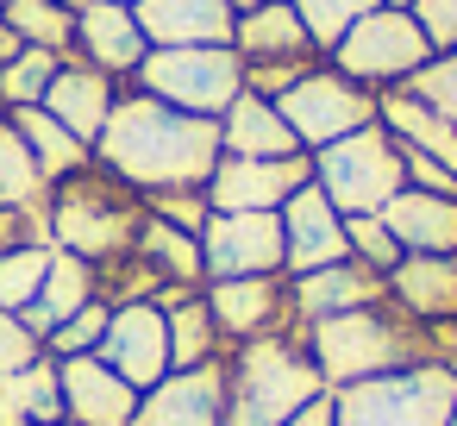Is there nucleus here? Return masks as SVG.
Segmentation results:
<instances>
[{
  "label": "nucleus",
  "mask_w": 457,
  "mask_h": 426,
  "mask_svg": "<svg viewBox=\"0 0 457 426\" xmlns=\"http://www.w3.org/2000/svg\"><path fill=\"white\" fill-rule=\"evenodd\" d=\"M13 120V132L26 138V151L38 157V170L51 176V182H63L70 170H82V163H95V145H82L63 120H51L45 107H13L7 113Z\"/></svg>",
  "instance_id": "obj_30"
},
{
  "label": "nucleus",
  "mask_w": 457,
  "mask_h": 426,
  "mask_svg": "<svg viewBox=\"0 0 457 426\" xmlns=\"http://www.w3.org/2000/svg\"><path fill=\"white\" fill-rule=\"evenodd\" d=\"M63 420V382H57V357H38L26 370L0 376V426H51Z\"/></svg>",
  "instance_id": "obj_28"
},
{
  "label": "nucleus",
  "mask_w": 457,
  "mask_h": 426,
  "mask_svg": "<svg viewBox=\"0 0 457 426\" xmlns=\"http://www.w3.org/2000/svg\"><path fill=\"white\" fill-rule=\"evenodd\" d=\"M107 320H113V307L95 295L82 313H70L51 338H45V357H88V351H101V338H107Z\"/></svg>",
  "instance_id": "obj_36"
},
{
  "label": "nucleus",
  "mask_w": 457,
  "mask_h": 426,
  "mask_svg": "<svg viewBox=\"0 0 457 426\" xmlns=\"http://www.w3.org/2000/svg\"><path fill=\"white\" fill-rule=\"evenodd\" d=\"M51 245V207H0V251Z\"/></svg>",
  "instance_id": "obj_40"
},
{
  "label": "nucleus",
  "mask_w": 457,
  "mask_h": 426,
  "mask_svg": "<svg viewBox=\"0 0 457 426\" xmlns=\"http://www.w3.org/2000/svg\"><path fill=\"white\" fill-rule=\"evenodd\" d=\"M201 295H207V307H213V320H220L226 351H232V345H251V338H270V332H288V326H295L288 276H226V282H207Z\"/></svg>",
  "instance_id": "obj_12"
},
{
  "label": "nucleus",
  "mask_w": 457,
  "mask_h": 426,
  "mask_svg": "<svg viewBox=\"0 0 457 426\" xmlns=\"http://www.w3.org/2000/svg\"><path fill=\"white\" fill-rule=\"evenodd\" d=\"M320 63H326V57H320ZM307 70H313V63H245V88L263 95V101H282Z\"/></svg>",
  "instance_id": "obj_42"
},
{
  "label": "nucleus",
  "mask_w": 457,
  "mask_h": 426,
  "mask_svg": "<svg viewBox=\"0 0 457 426\" xmlns=\"http://www.w3.org/2000/svg\"><path fill=\"white\" fill-rule=\"evenodd\" d=\"M451 426H457V401H451Z\"/></svg>",
  "instance_id": "obj_50"
},
{
  "label": "nucleus",
  "mask_w": 457,
  "mask_h": 426,
  "mask_svg": "<svg viewBox=\"0 0 457 426\" xmlns=\"http://www.w3.org/2000/svg\"><path fill=\"white\" fill-rule=\"evenodd\" d=\"M451 401H457V370L413 363L332 388V426H451Z\"/></svg>",
  "instance_id": "obj_5"
},
{
  "label": "nucleus",
  "mask_w": 457,
  "mask_h": 426,
  "mask_svg": "<svg viewBox=\"0 0 457 426\" xmlns=\"http://www.w3.org/2000/svg\"><path fill=\"white\" fill-rule=\"evenodd\" d=\"M432 57H438V51H432V38L420 32V20H413L407 7H376V13H363V20L326 51L332 70H345L351 82H363V88H376V95L407 88L413 70L432 63Z\"/></svg>",
  "instance_id": "obj_8"
},
{
  "label": "nucleus",
  "mask_w": 457,
  "mask_h": 426,
  "mask_svg": "<svg viewBox=\"0 0 457 426\" xmlns=\"http://www.w3.org/2000/svg\"><path fill=\"white\" fill-rule=\"evenodd\" d=\"M232 7H238V13H251V7H257V0H232Z\"/></svg>",
  "instance_id": "obj_48"
},
{
  "label": "nucleus",
  "mask_w": 457,
  "mask_h": 426,
  "mask_svg": "<svg viewBox=\"0 0 457 426\" xmlns=\"http://www.w3.org/2000/svg\"><path fill=\"white\" fill-rule=\"evenodd\" d=\"M276 107H282V120H288V132H295L301 151H326V145H338V138L376 126L382 95L363 88V82H351V76L332 70V63H313V70H307Z\"/></svg>",
  "instance_id": "obj_9"
},
{
  "label": "nucleus",
  "mask_w": 457,
  "mask_h": 426,
  "mask_svg": "<svg viewBox=\"0 0 457 426\" xmlns=\"http://www.w3.org/2000/svg\"><path fill=\"white\" fill-rule=\"evenodd\" d=\"M138 26L151 45H232V0H138Z\"/></svg>",
  "instance_id": "obj_22"
},
{
  "label": "nucleus",
  "mask_w": 457,
  "mask_h": 426,
  "mask_svg": "<svg viewBox=\"0 0 457 426\" xmlns=\"http://www.w3.org/2000/svg\"><path fill=\"white\" fill-rule=\"evenodd\" d=\"M0 207H51V176L38 170L7 113H0Z\"/></svg>",
  "instance_id": "obj_31"
},
{
  "label": "nucleus",
  "mask_w": 457,
  "mask_h": 426,
  "mask_svg": "<svg viewBox=\"0 0 457 426\" xmlns=\"http://www.w3.org/2000/svg\"><path fill=\"white\" fill-rule=\"evenodd\" d=\"M132 426H226V357L170 370L163 382H151L138 395Z\"/></svg>",
  "instance_id": "obj_14"
},
{
  "label": "nucleus",
  "mask_w": 457,
  "mask_h": 426,
  "mask_svg": "<svg viewBox=\"0 0 457 426\" xmlns=\"http://www.w3.org/2000/svg\"><path fill=\"white\" fill-rule=\"evenodd\" d=\"M407 13L420 20V32L432 38V51H457V0H413Z\"/></svg>",
  "instance_id": "obj_43"
},
{
  "label": "nucleus",
  "mask_w": 457,
  "mask_h": 426,
  "mask_svg": "<svg viewBox=\"0 0 457 426\" xmlns=\"http://www.w3.org/2000/svg\"><path fill=\"white\" fill-rule=\"evenodd\" d=\"M388 301L420 320V326H451L457 320V257H401L388 270Z\"/></svg>",
  "instance_id": "obj_23"
},
{
  "label": "nucleus",
  "mask_w": 457,
  "mask_h": 426,
  "mask_svg": "<svg viewBox=\"0 0 457 426\" xmlns=\"http://www.w3.org/2000/svg\"><path fill=\"white\" fill-rule=\"evenodd\" d=\"M326 388H351V382H370V376H388V370H413V363H438L432 351V326L407 320L395 301H376V307H351V313H332V320H313L301 326Z\"/></svg>",
  "instance_id": "obj_2"
},
{
  "label": "nucleus",
  "mask_w": 457,
  "mask_h": 426,
  "mask_svg": "<svg viewBox=\"0 0 457 426\" xmlns=\"http://www.w3.org/2000/svg\"><path fill=\"white\" fill-rule=\"evenodd\" d=\"M382 7H413V0H382Z\"/></svg>",
  "instance_id": "obj_49"
},
{
  "label": "nucleus",
  "mask_w": 457,
  "mask_h": 426,
  "mask_svg": "<svg viewBox=\"0 0 457 426\" xmlns=\"http://www.w3.org/2000/svg\"><path fill=\"white\" fill-rule=\"evenodd\" d=\"M145 207L157 213V220H170V226H182V232H201L207 226V188H163V195H145Z\"/></svg>",
  "instance_id": "obj_39"
},
{
  "label": "nucleus",
  "mask_w": 457,
  "mask_h": 426,
  "mask_svg": "<svg viewBox=\"0 0 457 426\" xmlns=\"http://www.w3.org/2000/svg\"><path fill=\"white\" fill-rule=\"evenodd\" d=\"M38 357H45V338H38L20 313L0 307V376H7V370H26V363H38Z\"/></svg>",
  "instance_id": "obj_41"
},
{
  "label": "nucleus",
  "mask_w": 457,
  "mask_h": 426,
  "mask_svg": "<svg viewBox=\"0 0 457 426\" xmlns=\"http://www.w3.org/2000/svg\"><path fill=\"white\" fill-rule=\"evenodd\" d=\"M95 163L113 170L120 182H132L138 195L207 188V176L220 163V120L182 113V107L120 82V101L95 138Z\"/></svg>",
  "instance_id": "obj_1"
},
{
  "label": "nucleus",
  "mask_w": 457,
  "mask_h": 426,
  "mask_svg": "<svg viewBox=\"0 0 457 426\" xmlns=\"http://www.w3.org/2000/svg\"><path fill=\"white\" fill-rule=\"evenodd\" d=\"M407 95H420L426 107H438V113L457 126V51H438L432 63H420L413 82H407Z\"/></svg>",
  "instance_id": "obj_38"
},
{
  "label": "nucleus",
  "mask_w": 457,
  "mask_h": 426,
  "mask_svg": "<svg viewBox=\"0 0 457 426\" xmlns=\"http://www.w3.org/2000/svg\"><path fill=\"white\" fill-rule=\"evenodd\" d=\"M20 51H26V38H20V32H13L7 20H0V70H7V63H13Z\"/></svg>",
  "instance_id": "obj_46"
},
{
  "label": "nucleus",
  "mask_w": 457,
  "mask_h": 426,
  "mask_svg": "<svg viewBox=\"0 0 457 426\" xmlns=\"http://www.w3.org/2000/svg\"><path fill=\"white\" fill-rule=\"evenodd\" d=\"M382 7V0H295V13H301V26L313 32V45L320 51H332L363 13H376Z\"/></svg>",
  "instance_id": "obj_35"
},
{
  "label": "nucleus",
  "mask_w": 457,
  "mask_h": 426,
  "mask_svg": "<svg viewBox=\"0 0 457 426\" xmlns=\"http://www.w3.org/2000/svg\"><path fill=\"white\" fill-rule=\"evenodd\" d=\"M95 357L113 363L138 395H145L151 382H163V376H170V320H163V307H157V301H126V307H113L107 338H101Z\"/></svg>",
  "instance_id": "obj_13"
},
{
  "label": "nucleus",
  "mask_w": 457,
  "mask_h": 426,
  "mask_svg": "<svg viewBox=\"0 0 457 426\" xmlns=\"http://www.w3.org/2000/svg\"><path fill=\"white\" fill-rule=\"evenodd\" d=\"M51 426H70V420H51Z\"/></svg>",
  "instance_id": "obj_52"
},
{
  "label": "nucleus",
  "mask_w": 457,
  "mask_h": 426,
  "mask_svg": "<svg viewBox=\"0 0 457 426\" xmlns=\"http://www.w3.org/2000/svg\"><path fill=\"white\" fill-rule=\"evenodd\" d=\"M301 145H295V132H288V120H282V107L276 101H263V95H238L226 113H220V157H295Z\"/></svg>",
  "instance_id": "obj_24"
},
{
  "label": "nucleus",
  "mask_w": 457,
  "mask_h": 426,
  "mask_svg": "<svg viewBox=\"0 0 457 426\" xmlns=\"http://www.w3.org/2000/svg\"><path fill=\"white\" fill-rule=\"evenodd\" d=\"M0 20L38 51H63V57L76 51V13L57 0H0Z\"/></svg>",
  "instance_id": "obj_32"
},
{
  "label": "nucleus",
  "mask_w": 457,
  "mask_h": 426,
  "mask_svg": "<svg viewBox=\"0 0 457 426\" xmlns=\"http://www.w3.org/2000/svg\"><path fill=\"white\" fill-rule=\"evenodd\" d=\"M376 120L395 132V145H401V151H420V157H438L445 170H457V126H451L438 107H426L420 95L388 88V95H382V107H376Z\"/></svg>",
  "instance_id": "obj_27"
},
{
  "label": "nucleus",
  "mask_w": 457,
  "mask_h": 426,
  "mask_svg": "<svg viewBox=\"0 0 457 426\" xmlns=\"http://www.w3.org/2000/svg\"><path fill=\"white\" fill-rule=\"evenodd\" d=\"M45 270H51V245H26V251H0V307L7 313H26L45 288Z\"/></svg>",
  "instance_id": "obj_34"
},
{
  "label": "nucleus",
  "mask_w": 457,
  "mask_h": 426,
  "mask_svg": "<svg viewBox=\"0 0 457 426\" xmlns=\"http://www.w3.org/2000/svg\"><path fill=\"white\" fill-rule=\"evenodd\" d=\"M320 395H326V376L301 326L226 351V426H282Z\"/></svg>",
  "instance_id": "obj_3"
},
{
  "label": "nucleus",
  "mask_w": 457,
  "mask_h": 426,
  "mask_svg": "<svg viewBox=\"0 0 457 426\" xmlns=\"http://www.w3.org/2000/svg\"><path fill=\"white\" fill-rule=\"evenodd\" d=\"M57 70H63V51H38V45H26L7 70H0V113H13V107H38V101H45V88L57 82Z\"/></svg>",
  "instance_id": "obj_33"
},
{
  "label": "nucleus",
  "mask_w": 457,
  "mask_h": 426,
  "mask_svg": "<svg viewBox=\"0 0 457 426\" xmlns=\"http://www.w3.org/2000/svg\"><path fill=\"white\" fill-rule=\"evenodd\" d=\"M57 382H63V420L70 426H132V413H138V388L113 363H101L95 351L57 357Z\"/></svg>",
  "instance_id": "obj_16"
},
{
  "label": "nucleus",
  "mask_w": 457,
  "mask_h": 426,
  "mask_svg": "<svg viewBox=\"0 0 457 426\" xmlns=\"http://www.w3.org/2000/svg\"><path fill=\"white\" fill-rule=\"evenodd\" d=\"M132 88H145V95H157L182 113L220 120L245 95V57L232 45H151Z\"/></svg>",
  "instance_id": "obj_6"
},
{
  "label": "nucleus",
  "mask_w": 457,
  "mask_h": 426,
  "mask_svg": "<svg viewBox=\"0 0 457 426\" xmlns=\"http://www.w3.org/2000/svg\"><path fill=\"white\" fill-rule=\"evenodd\" d=\"M132 251L163 276V288H207L201 232H182V226H170V220L145 213V226H138V245H132Z\"/></svg>",
  "instance_id": "obj_29"
},
{
  "label": "nucleus",
  "mask_w": 457,
  "mask_h": 426,
  "mask_svg": "<svg viewBox=\"0 0 457 426\" xmlns=\"http://www.w3.org/2000/svg\"><path fill=\"white\" fill-rule=\"evenodd\" d=\"M157 307H163V320H170V370H195V363L226 357L220 320H213V307H207L201 288H163Z\"/></svg>",
  "instance_id": "obj_26"
},
{
  "label": "nucleus",
  "mask_w": 457,
  "mask_h": 426,
  "mask_svg": "<svg viewBox=\"0 0 457 426\" xmlns=\"http://www.w3.org/2000/svg\"><path fill=\"white\" fill-rule=\"evenodd\" d=\"M382 226H388L395 245L413 251V257H457V195L401 188V195L382 207Z\"/></svg>",
  "instance_id": "obj_21"
},
{
  "label": "nucleus",
  "mask_w": 457,
  "mask_h": 426,
  "mask_svg": "<svg viewBox=\"0 0 457 426\" xmlns=\"http://www.w3.org/2000/svg\"><path fill=\"white\" fill-rule=\"evenodd\" d=\"M313 157V182L320 195L338 207V213H382L401 188H407V170H401V145L395 132L376 120L326 151H307Z\"/></svg>",
  "instance_id": "obj_7"
},
{
  "label": "nucleus",
  "mask_w": 457,
  "mask_h": 426,
  "mask_svg": "<svg viewBox=\"0 0 457 426\" xmlns=\"http://www.w3.org/2000/svg\"><path fill=\"white\" fill-rule=\"evenodd\" d=\"M101 295V282H95V263L88 257H76V251H57L51 245V270H45V288H38V301L20 313L38 338H51L70 313H82L88 301Z\"/></svg>",
  "instance_id": "obj_25"
},
{
  "label": "nucleus",
  "mask_w": 457,
  "mask_h": 426,
  "mask_svg": "<svg viewBox=\"0 0 457 426\" xmlns=\"http://www.w3.org/2000/svg\"><path fill=\"white\" fill-rule=\"evenodd\" d=\"M282 426H332V388H326V395H320V401H307V407H301V413H288V420H282Z\"/></svg>",
  "instance_id": "obj_45"
},
{
  "label": "nucleus",
  "mask_w": 457,
  "mask_h": 426,
  "mask_svg": "<svg viewBox=\"0 0 457 426\" xmlns=\"http://www.w3.org/2000/svg\"><path fill=\"white\" fill-rule=\"evenodd\" d=\"M282 251H288V276H307L320 263H338L351 257V238H345V213L320 195V182L295 188L282 201Z\"/></svg>",
  "instance_id": "obj_17"
},
{
  "label": "nucleus",
  "mask_w": 457,
  "mask_h": 426,
  "mask_svg": "<svg viewBox=\"0 0 457 426\" xmlns=\"http://www.w3.org/2000/svg\"><path fill=\"white\" fill-rule=\"evenodd\" d=\"M145 213H151L145 195L132 182H120L113 170H101V163H82L63 182H51V245L88 257L95 270L138 245Z\"/></svg>",
  "instance_id": "obj_4"
},
{
  "label": "nucleus",
  "mask_w": 457,
  "mask_h": 426,
  "mask_svg": "<svg viewBox=\"0 0 457 426\" xmlns=\"http://www.w3.org/2000/svg\"><path fill=\"white\" fill-rule=\"evenodd\" d=\"M201 263H207V282H226V276H288L282 213H207Z\"/></svg>",
  "instance_id": "obj_10"
},
{
  "label": "nucleus",
  "mask_w": 457,
  "mask_h": 426,
  "mask_svg": "<svg viewBox=\"0 0 457 426\" xmlns=\"http://www.w3.org/2000/svg\"><path fill=\"white\" fill-rule=\"evenodd\" d=\"M288 301H295V326H313V320L388 301V276L357 263V257H338V263H320L307 276H288Z\"/></svg>",
  "instance_id": "obj_15"
},
{
  "label": "nucleus",
  "mask_w": 457,
  "mask_h": 426,
  "mask_svg": "<svg viewBox=\"0 0 457 426\" xmlns=\"http://www.w3.org/2000/svg\"><path fill=\"white\" fill-rule=\"evenodd\" d=\"M120 7H138V0H120Z\"/></svg>",
  "instance_id": "obj_51"
},
{
  "label": "nucleus",
  "mask_w": 457,
  "mask_h": 426,
  "mask_svg": "<svg viewBox=\"0 0 457 426\" xmlns=\"http://www.w3.org/2000/svg\"><path fill=\"white\" fill-rule=\"evenodd\" d=\"M232 51H238L245 63H320V57H326V51L313 45V32L301 26L295 0H257L251 13H238Z\"/></svg>",
  "instance_id": "obj_19"
},
{
  "label": "nucleus",
  "mask_w": 457,
  "mask_h": 426,
  "mask_svg": "<svg viewBox=\"0 0 457 426\" xmlns=\"http://www.w3.org/2000/svg\"><path fill=\"white\" fill-rule=\"evenodd\" d=\"M313 182V157H220L207 176V207L213 213H282L295 188Z\"/></svg>",
  "instance_id": "obj_11"
},
{
  "label": "nucleus",
  "mask_w": 457,
  "mask_h": 426,
  "mask_svg": "<svg viewBox=\"0 0 457 426\" xmlns=\"http://www.w3.org/2000/svg\"><path fill=\"white\" fill-rule=\"evenodd\" d=\"M401 170H407V188H426V195H457V170H445L438 157L401 151Z\"/></svg>",
  "instance_id": "obj_44"
},
{
  "label": "nucleus",
  "mask_w": 457,
  "mask_h": 426,
  "mask_svg": "<svg viewBox=\"0 0 457 426\" xmlns=\"http://www.w3.org/2000/svg\"><path fill=\"white\" fill-rule=\"evenodd\" d=\"M76 57L107 70L113 82H132L138 63L151 57V38H145L132 7H120V0H88V7L76 13Z\"/></svg>",
  "instance_id": "obj_18"
},
{
  "label": "nucleus",
  "mask_w": 457,
  "mask_h": 426,
  "mask_svg": "<svg viewBox=\"0 0 457 426\" xmlns=\"http://www.w3.org/2000/svg\"><path fill=\"white\" fill-rule=\"evenodd\" d=\"M113 101H120V82L107 76V70H95V63H82L76 51L63 57V70H57V82L45 88V113L51 120H63L82 145H95L101 138V126H107V113H113Z\"/></svg>",
  "instance_id": "obj_20"
},
{
  "label": "nucleus",
  "mask_w": 457,
  "mask_h": 426,
  "mask_svg": "<svg viewBox=\"0 0 457 426\" xmlns=\"http://www.w3.org/2000/svg\"><path fill=\"white\" fill-rule=\"evenodd\" d=\"M57 7H70V13H82V7H88V0H57Z\"/></svg>",
  "instance_id": "obj_47"
},
{
  "label": "nucleus",
  "mask_w": 457,
  "mask_h": 426,
  "mask_svg": "<svg viewBox=\"0 0 457 426\" xmlns=\"http://www.w3.org/2000/svg\"><path fill=\"white\" fill-rule=\"evenodd\" d=\"M345 238H351V257L370 263V270H382V276L407 257V251L395 245V232L382 226V213H345Z\"/></svg>",
  "instance_id": "obj_37"
}]
</instances>
